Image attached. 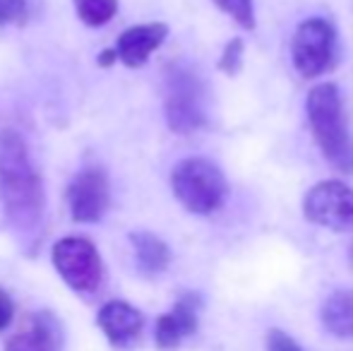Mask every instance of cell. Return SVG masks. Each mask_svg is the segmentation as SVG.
<instances>
[{
    "label": "cell",
    "mask_w": 353,
    "mask_h": 351,
    "mask_svg": "<svg viewBox=\"0 0 353 351\" xmlns=\"http://www.w3.org/2000/svg\"><path fill=\"white\" fill-rule=\"evenodd\" d=\"M97 323L113 349H130L142 337L144 315L128 301H108L99 310Z\"/></svg>",
    "instance_id": "10"
},
{
    "label": "cell",
    "mask_w": 353,
    "mask_h": 351,
    "mask_svg": "<svg viewBox=\"0 0 353 351\" xmlns=\"http://www.w3.org/2000/svg\"><path fill=\"white\" fill-rule=\"evenodd\" d=\"M176 200L192 214H214L226 202L228 183L221 169L205 157H188L171 171Z\"/></svg>",
    "instance_id": "4"
},
{
    "label": "cell",
    "mask_w": 353,
    "mask_h": 351,
    "mask_svg": "<svg viewBox=\"0 0 353 351\" xmlns=\"http://www.w3.org/2000/svg\"><path fill=\"white\" fill-rule=\"evenodd\" d=\"M312 137L325 159L341 174H353V137L339 87L332 82L312 87L305 101Z\"/></svg>",
    "instance_id": "2"
},
{
    "label": "cell",
    "mask_w": 353,
    "mask_h": 351,
    "mask_svg": "<svg viewBox=\"0 0 353 351\" xmlns=\"http://www.w3.org/2000/svg\"><path fill=\"white\" fill-rule=\"evenodd\" d=\"M12 318H14V303L8 296V291L0 289V332L12 323Z\"/></svg>",
    "instance_id": "20"
},
{
    "label": "cell",
    "mask_w": 353,
    "mask_h": 351,
    "mask_svg": "<svg viewBox=\"0 0 353 351\" xmlns=\"http://www.w3.org/2000/svg\"><path fill=\"white\" fill-rule=\"evenodd\" d=\"M130 243L135 248L137 265L144 274H161L171 265V248L152 231H132Z\"/></svg>",
    "instance_id": "13"
},
{
    "label": "cell",
    "mask_w": 353,
    "mask_h": 351,
    "mask_svg": "<svg viewBox=\"0 0 353 351\" xmlns=\"http://www.w3.org/2000/svg\"><path fill=\"white\" fill-rule=\"evenodd\" d=\"M74 12L87 27H103L118 12V0H72Z\"/></svg>",
    "instance_id": "15"
},
{
    "label": "cell",
    "mask_w": 353,
    "mask_h": 351,
    "mask_svg": "<svg viewBox=\"0 0 353 351\" xmlns=\"http://www.w3.org/2000/svg\"><path fill=\"white\" fill-rule=\"evenodd\" d=\"M303 214L330 231H349L353 229V190L334 178L317 183L303 197Z\"/></svg>",
    "instance_id": "7"
},
{
    "label": "cell",
    "mask_w": 353,
    "mask_h": 351,
    "mask_svg": "<svg viewBox=\"0 0 353 351\" xmlns=\"http://www.w3.org/2000/svg\"><path fill=\"white\" fill-rule=\"evenodd\" d=\"M243 68V41L241 39H231L223 46L221 58H219V70H223L226 75H238Z\"/></svg>",
    "instance_id": "18"
},
{
    "label": "cell",
    "mask_w": 353,
    "mask_h": 351,
    "mask_svg": "<svg viewBox=\"0 0 353 351\" xmlns=\"http://www.w3.org/2000/svg\"><path fill=\"white\" fill-rule=\"evenodd\" d=\"M200 308H202L200 296L192 294V291L183 294L173 303V308L157 320V330H154L157 347L163 351H171L181 347L188 337H192L197 332V328H200Z\"/></svg>",
    "instance_id": "9"
},
{
    "label": "cell",
    "mask_w": 353,
    "mask_h": 351,
    "mask_svg": "<svg viewBox=\"0 0 353 351\" xmlns=\"http://www.w3.org/2000/svg\"><path fill=\"white\" fill-rule=\"evenodd\" d=\"M349 260H351V267H353V243H351V248H349Z\"/></svg>",
    "instance_id": "21"
},
{
    "label": "cell",
    "mask_w": 353,
    "mask_h": 351,
    "mask_svg": "<svg viewBox=\"0 0 353 351\" xmlns=\"http://www.w3.org/2000/svg\"><path fill=\"white\" fill-rule=\"evenodd\" d=\"M320 318L330 334H334L339 339H353V291H334L322 303Z\"/></svg>",
    "instance_id": "14"
},
{
    "label": "cell",
    "mask_w": 353,
    "mask_h": 351,
    "mask_svg": "<svg viewBox=\"0 0 353 351\" xmlns=\"http://www.w3.org/2000/svg\"><path fill=\"white\" fill-rule=\"evenodd\" d=\"M0 200L10 226L22 239H37L43 224L46 192L27 140L12 128L0 130Z\"/></svg>",
    "instance_id": "1"
},
{
    "label": "cell",
    "mask_w": 353,
    "mask_h": 351,
    "mask_svg": "<svg viewBox=\"0 0 353 351\" xmlns=\"http://www.w3.org/2000/svg\"><path fill=\"white\" fill-rule=\"evenodd\" d=\"M168 27L163 22H147L135 24V27L125 29L116 41V61H121L128 68H142L149 61L154 51L166 41Z\"/></svg>",
    "instance_id": "12"
},
{
    "label": "cell",
    "mask_w": 353,
    "mask_h": 351,
    "mask_svg": "<svg viewBox=\"0 0 353 351\" xmlns=\"http://www.w3.org/2000/svg\"><path fill=\"white\" fill-rule=\"evenodd\" d=\"M228 17L243 29H255V8L252 0H214Z\"/></svg>",
    "instance_id": "17"
},
{
    "label": "cell",
    "mask_w": 353,
    "mask_h": 351,
    "mask_svg": "<svg viewBox=\"0 0 353 351\" xmlns=\"http://www.w3.org/2000/svg\"><path fill=\"white\" fill-rule=\"evenodd\" d=\"M111 205V185L101 166H87L68 185V207L74 221L94 224L103 219Z\"/></svg>",
    "instance_id": "8"
},
{
    "label": "cell",
    "mask_w": 353,
    "mask_h": 351,
    "mask_svg": "<svg viewBox=\"0 0 353 351\" xmlns=\"http://www.w3.org/2000/svg\"><path fill=\"white\" fill-rule=\"evenodd\" d=\"M53 267L77 294H94L103 281V263L97 245L82 236H68L53 245Z\"/></svg>",
    "instance_id": "6"
},
{
    "label": "cell",
    "mask_w": 353,
    "mask_h": 351,
    "mask_svg": "<svg viewBox=\"0 0 353 351\" xmlns=\"http://www.w3.org/2000/svg\"><path fill=\"white\" fill-rule=\"evenodd\" d=\"M291 58L296 72L305 80L330 70L336 58L334 24L325 17H310L298 24L291 41Z\"/></svg>",
    "instance_id": "5"
},
{
    "label": "cell",
    "mask_w": 353,
    "mask_h": 351,
    "mask_svg": "<svg viewBox=\"0 0 353 351\" xmlns=\"http://www.w3.org/2000/svg\"><path fill=\"white\" fill-rule=\"evenodd\" d=\"M41 8V0H0V27L27 24Z\"/></svg>",
    "instance_id": "16"
},
{
    "label": "cell",
    "mask_w": 353,
    "mask_h": 351,
    "mask_svg": "<svg viewBox=\"0 0 353 351\" xmlns=\"http://www.w3.org/2000/svg\"><path fill=\"white\" fill-rule=\"evenodd\" d=\"M265 347L267 351H303L291 334H286L283 330H276V328H272L270 332H267Z\"/></svg>",
    "instance_id": "19"
},
{
    "label": "cell",
    "mask_w": 353,
    "mask_h": 351,
    "mask_svg": "<svg viewBox=\"0 0 353 351\" xmlns=\"http://www.w3.org/2000/svg\"><path fill=\"white\" fill-rule=\"evenodd\" d=\"M163 89V111L166 123L178 135L205 128L207 123V89L197 70L188 63H171L166 70Z\"/></svg>",
    "instance_id": "3"
},
{
    "label": "cell",
    "mask_w": 353,
    "mask_h": 351,
    "mask_svg": "<svg viewBox=\"0 0 353 351\" xmlns=\"http://www.w3.org/2000/svg\"><path fill=\"white\" fill-rule=\"evenodd\" d=\"M63 349V332L56 315L41 310V313H29L19 330L8 339L5 351H61Z\"/></svg>",
    "instance_id": "11"
}]
</instances>
